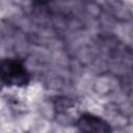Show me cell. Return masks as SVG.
I'll return each instance as SVG.
<instances>
[{"mask_svg": "<svg viewBox=\"0 0 133 133\" xmlns=\"http://www.w3.org/2000/svg\"><path fill=\"white\" fill-rule=\"evenodd\" d=\"M77 126L81 131L85 132H108L110 131V128L108 124L92 114H84L82 115L77 123Z\"/></svg>", "mask_w": 133, "mask_h": 133, "instance_id": "2", "label": "cell"}, {"mask_svg": "<svg viewBox=\"0 0 133 133\" xmlns=\"http://www.w3.org/2000/svg\"><path fill=\"white\" fill-rule=\"evenodd\" d=\"M28 81V74L17 60L0 61V82L7 85H23Z\"/></svg>", "mask_w": 133, "mask_h": 133, "instance_id": "1", "label": "cell"}]
</instances>
